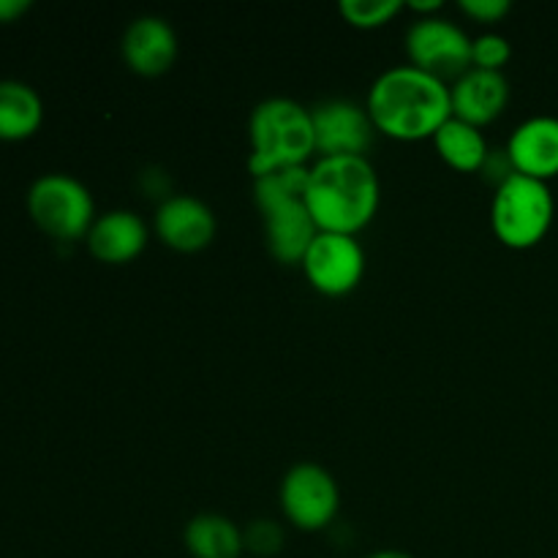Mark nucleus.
I'll return each mask as SVG.
<instances>
[{"mask_svg": "<svg viewBox=\"0 0 558 558\" xmlns=\"http://www.w3.org/2000/svg\"><path fill=\"white\" fill-rule=\"evenodd\" d=\"M365 109L376 134L398 142L434 140L452 118L450 85L412 63L396 65L376 76Z\"/></svg>", "mask_w": 558, "mask_h": 558, "instance_id": "nucleus-1", "label": "nucleus"}, {"mask_svg": "<svg viewBox=\"0 0 558 558\" xmlns=\"http://www.w3.org/2000/svg\"><path fill=\"white\" fill-rule=\"evenodd\" d=\"M381 185L368 156L319 158L308 167L305 207L319 232H363L379 210Z\"/></svg>", "mask_w": 558, "mask_h": 558, "instance_id": "nucleus-2", "label": "nucleus"}, {"mask_svg": "<svg viewBox=\"0 0 558 558\" xmlns=\"http://www.w3.org/2000/svg\"><path fill=\"white\" fill-rule=\"evenodd\" d=\"M248 172L256 178L289 167H305L316 153L311 109L287 96L256 104L248 118Z\"/></svg>", "mask_w": 558, "mask_h": 558, "instance_id": "nucleus-3", "label": "nucleus"}, {"mask_svg": "<svg viewBox=\"0 0 558 558\" xmlns=\"http://www.w3.org/2000/svg\"><path fill=\"white\" fill-rule=\"evenodd\" d=\"M556 202L550 185L526 174H510L496 185L490 202V229L496 240L512 251H529L548 238Z\"/></svg>", "mask_w": 558, "mask_h": 558, "instance_id": "nucleus-4", "label": "nucleus"}, {"mask_svg": "<svg viewBox=\"0 0 558 558\" xmlns=\"http://www.w3.org/2000/svg\"><path fill=\"white\" fill-rule=\"evenodd\" d=\"M27 210L33 221L60 243L87 238L98 218L90 189L65 172L41 174L27 191Z\"/></svg>", "mask_w": 558, "mask_h": 558, "instance_id": "nucleus-5", "label": "nucleus"}, {"mask_svg": "<svg viewBox=\"0 0 558 558\" xmlns=\"http://www.w3.org/2000/svg\"><path fill=\"white\" fill-rule=\"evenodd\" d=\"M278 499H281L283 518L303 532H322L336 521L341 510V488L336 477L325 466L311 461L294 463L283 474Z\"/></svg>", "mask_w": 558, "mask_h": 558, "instance_id": "nucleus-6", "label": "nucleus"}, {"mask_svg": "<svg viewBox=\"0 0 558 558\" xmlns=\"http://www.w3.org/2000/svg\"><path fill=\"white\" fill-rule=\"evenodd\" d=\"M407 52L412 65L445 82L472 69V36L447 16H417L407 31Z\"/></svg>", "mask_w": 558, "mask_h": 558, "instance_id": "nucleus-7", "label": "nucleus"}, {"mask_svg": "<svg viewBox=\"0 0 558 558\" xmlns=\"http://www.w3.org/2000/svg\"><path fill=\"white\" fill-rule=\"evenodd\" d=\"M300 267L316 292L325 298H343L354 292L365 276L363 243L354 234L319 232Z\"/></svg>", "mask_w": 558, "mask_h": 558, "instance_id": "nucleus-8", "label": "nucleus"}, {"mask_svg": "<svg viewBox=\"0 0 558 558\" xmlns=\"http://www.w3.org/2000/svg\"><path fill=\"white\" fill-rule=\"evenodd\" d=\"M311 118H314L316 153L322 158L365 156L374 142L376 129L371 123L368 109L347 98L316 104L311 109Z\"/></svg>", "mask_w": 558, "mask_h": 558, "instance_id": "nucleus-9", "label": "nucleus"}, {"mask_svg": "<svg viewBox=\"0 0 558 558\" xmlns=\"http://www.w3.org/2000/svg\"><path fill=\"white\" fill-rule=\"evenodd\" d=\"M156 238L180 254L205 251L216 240L218 221L207 202L191 194H169L153 218Z\"/></svg>", "mask_w": 558, "mask_h": 558, "instance_id": "nucleus-10", "label": "nucleus"}, {"mask_svg": "<svg viewBox=\"0 0 558 558\" xmlns=\"http://www.w3.org/2000/svg\"><path fill=\"white\" fill-rule=\"evenodd\" d=\"M178 33H174L172 22L156 14L136 16L125 27L123 41H120L125 65L142 76L167 74L178 60Z\"/></svg>", "mask_w": 558, "mask_h": 558, "instance_id": "nucleus-11", "label": "nucleus"}, {"mask_svg": "<svg viewBox=\"0 0 558 558\" xmlns=\"http://www.w3.org/2000/svg\"><path fill=\"white\" fill-rule=\"evenodd\" d=\"M505 150L518 174L543 183L558 178V118L534 114L523 120L510 134Z\"/></svg>", "mask_w": 558, "mask_h": 558, "instance_id": "nucleus-12", "label": "nucleus"}, {"mask_svg": "<svg viewBox=\"0 0 558 558\" xmlns=\"http://www.w3.org/2000/svg\"><path fill=\"white\" fill-rule=\"evenodd\" d=\"M452 118L483 125L494 123L510 104V82L501 71L469 69L450 85Z\"/></svg>", "mask_w": 558, "mask_h": 558, "instance_id": "nucleus-13", "label": "nucleus"}, {"mask_svg": "<svg viewBox=\"0 0 558 558\" xmlns=\"http://www.w3.org/2000/svg\"><path fill=\"white\" fill-rule=\"evenodd\" d=\"M147 223L134 210H109L93 221L87 232V248L104 265H129L145 251Z\"/></svg>", "mask_w": 558, "mask_h": 558, "instance_id": "nucleus-14", "label": "nucleus"}, {"mask_svg": "<svg viewBox=\"0 0 558 558\" xmlns=\"http://www.w3.org/2000/svg\"><path fill=\"white\" fill-rule=\"evenodd\" d=\"M262 216H265V238L270 254L281 265H303V256L308 254L311 243L319 234V227L305 207V196L267 207Z\"/></svg>", "mask_w": 558, "mask_h": 558, "instance_id": "nucleus-15", "label": "nucleus"}, {"mask_svg": "<svg viewBox=\"0 0 558 558\" xmlns=\"http://www.w3.org/2000/svg\"><path fill=\"white\" fill-rule=\"evenodd\" d=\"M185 548L194 558H240L245 550L243 529L227 515L202 512L185 523Z\"/></svg>", "mask_w": 558, "mask_h": 558, "instance_id": "nucleus-16", "label": "nucleus"}, {"mask_svg": "<svg viewBox=\"0 0 558 558\" xmlns=\"http://www.w3.org/2000/svg\"><path fill=\"white\" fill-rule=\"evenodd\" d=\"M434 147L447 167L458 172H483L485 161L490 156L488 140L483 129L466 123V120L450 118L434 134Z\"/></svg>", "mask_w": 558, "mask_h": 558, "instance_id": "nucleus-17", "label": "nucleus"}, {"mask_svg": "<svg viewBox=\"0 0 558 558\" xmlns=\"http://www.w3.org/2000/svg\"><path fill=\"white\" fill-rule=\"evenodd\" d=\"M44 120L41 96L20 80L0 82V140H27Z\"/></svg>", "mask_w": 558, "mask_h": 558, "instance_id": "nucleus-18", "label": "nucleus"}, {"mask_svg": "<svg viewBox=\"0 0 558 558\" xmlns=\"http://www.w3.org/2000/svg\"><path fill=\"white\" fill-rule=\"evenodd\" d=\"M308 185V167H289L278 172L262 174L254 180V199L259 210L281 205L287 199H303Z\"/></svg>", "mask_w": 558, "mask_h": 558, "instance_id": "nucleus-19", "label": "nucleus"}, {"mask_svg": "<svg viewBox=\"0 0 558 558\" xmlns=\"http://www.w3.org/2000/svg\"><path fill=\"white\" fill-rule=\"evenodd\" d=\"M407 9L403 0H341L338 11L343 20L360 31H374V27L387 25Z\"/></svg>", "mask_w": 558, "mask_h": 558, "instance_id": "nucleus-20", "label": "nucleus"}, {"mask_svg": "<svg viewBox=\"0 0 558 558\" xmlns=\"http://www.w3.org/2000/svg\"><path fill=\"white\" fill-rule=\"evenodd\" d=\"M512 58V44L501 33H480L472 38V69L501 71Z\"/></svg>", "mask_w": 558, "mask_h": 558, "instance_id": "nucleus-21", "label": "nucleus"}, {"mask_svg": "<svg viewBox=\"0 0 558 558\" xmlns=\"http://www.w3.org/2000/svg\"><path fill=\"white\" fill-rule=\"evenodd\" d=\"M245 550L256 556H276L283 548V529L270 518L254 521L248 529H243Z\"/></svg>", "mask_w": 558, "mask_h": 558, "instance_id": "nucleus-22", "label": "nucleus"}, {"mask_svg": "<svg viewBox=\"0 0 558 558\" xmlns=\"http://www.w3.org/2000/svg\"><path fill=\"white\" fill-rule=\"evenodd\" d=\"M461 11L480 25H496L512 11L510 0H461Z\"/></svg>", "mask_w": 558, "mask_h": 558, "instance_id": "nucleus-23", "label": "nucleus"}, {"mask_svg": "<svg viewBox=\"0 0 558 558\" xmlns=\"http://www.w3.org/2000/svg\"><path fill=\"white\" fill-rule=\"evenodd\" d=\"M31 5V0H0V22L20 20Z\"/></svg>", "mask_w": 558, "mask_h": 558, "instance_id": "nucleus-24", "label": "nucleus"}, {"mask_svg": "<svg viewBox=\"0 0 558 558\" xmlns=\"http://www.w3.org/2000/svg\"><path fill=\"white\" fill-rule=\"evenodd\" d=\"M407 9H412L420 16H434L441 9V3L439 0H425V3H407Z\"/></svg>", "mask_w": 558, "mask_h": 558, "instance_id": "nucleus-25", "label": "nucleus"}, {"mask_svg": "<svg viewBox=\"0 0 558 558\" xmlns=\"http://www.w3.org/2000/svg\"><path fill=\"white\" fill-rule=\"evenodd\" d=\"M365 558H414V556L403 554V550H396V548H387V550H376V554H371Z\"/></svg>", "mask_w": 558, "mask_h": 558, "instance_id": "nucleus-26", "label": "nucleus"}]
</instances>
